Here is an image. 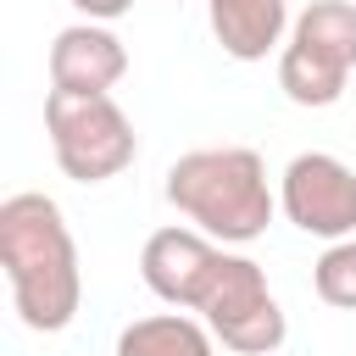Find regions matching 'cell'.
I'll use <instances>...</instances> for the list:
<instances>
[{"label": "cell", "instance_id": "obj_1", "mask_svg": "<svg viewBox=\"0 0 356 356\" xmlns=\"http://www.w3.org/2000/svg\"><path fill=\"white\" fill-rule=\"evenodd\" d=\"M0 267L11 284V306L33 334H61L78 317L83 300L78 245L50 195L22 189L0 200Z\"/></svg>", "mask_w": 356, "mask_h": 356}, {"label": "cell", "instance_id": "obj_2", "mask_svg": "<svg viewBox=\"0 0 356 356\" xmlns=\"http://www.w3.org/2000/svg\"><path fill=\"white\" fill-rule=\"evenodd\" d=\"M167 200L217 245H250L273 222L267 161L250 145H206L167 167Z\"/></svg>", "mask_w": 356, "mask_h": 356}, {"label": "cell", "instance_id": "obj_3", "mask_svg": "<svg viewBox=\"0 0 356 356\" xmlns=\"http://www.w3.org/2000/svg\"><path fill=\"white\" fill-rule=\"evenodd\" d=\"M44 134H50L56 167L72 184H106L139 156V134L111 95L50 89L44 95Z\"/></svg>", "mask_w": 356, "mask_h": 356}, {"label": "cell", "instance_id": "obj_4", "mask_svg": "<svg viewBox=\"0 0 356 356\" xmlns=\"http://www.w3.org/2000/svg\"><path fill=\"white\" fill-rule=\"evenodd\" d=\"M356 67V6L350 0H312L284 50H278V89L295 106H334Z\"/></svg>", "mask_w": 356, "mask_h": 356}, {"label": "cell", "instance_id": "obj_5", "mask_svg": "<svg viewBox=\"0 0 356 356\" xmlns=\"http://www.w3.org/2000/svg\"><path fill=\"white\" fill-rule=\"evenodd\" d=\"M200 323L211 328V339H222L239 356H273L289 334L284 306L273 300L261 261L234 256V250H222V267H217V278L200 300Z\"/></svg>", "mask_w": 356, "mask_h": 356}, {"label": "cell", "instance_id": "obj_6", "mask_svg": "<svg viewBox=\"0 0 356 356\" xmlns=\"http://www.w3.org/2000/svg\"><path fill=\"white\" fill-rule=\"evenodd\" d=\"M278 206L312 239H328V245L350 239L356 234V167L328 156V150H300L284 167Z\"/></svg>", "mask_w": 356, "mask_h": 356}, {"label": "cell", "instance_id": "obj_7", "mask_svg": "<svg viewBox=\"0 0 356 356\" xmlns=\"http://www.w3.org/2000/svg\"><path fill=\"white\" fill-rule=\"evenodd\" d=\"M222 267V245L206 239L200 228H156L139 250V278L156 300L178 306V312H200L211 278Z\"/></svg>", "mask_w": 356, "mask_h": 356}, {"label": "cell", "instance_id": "obj_8", "mask_svg": "<svg viewBox=\"0 0 356 356\" xmlns=\"http://www.w3.org/2000/svg\"><path fill=\"white\" fill-rule=\"evenodd\" d=\"M122 72H128V50L106 22H72L50 44V89L111 95V83H122Z\"/></svg>", "mask_w": 356, "mask_h": 356}, {"label": "cell", "instance_id": "obj_9", "mask_svg": "<svg viewBox=\"0 0 356 356\" xmlns=\"http://www.w3.org/2000/svg\"><path fill=\"white\" fill-rule=\"evenodd\" d=\"M206 22L234 61H267V50H278L295 28L289 0H206Z\"/></svg>", "mask_w": 356, "mask_h": 356}, {"label": "cell", "instance_id": "obj_10", "mask_svg": "<svg viewBox=\"0 0 356 356\" xmlns=\"http://www.w3.org/2000/svg\"><path fill=\"white\" fill-rule=\"evenodd\" d=\"M117 356H211V328L184 312L134 317L117 334Z\"/></svg>", "mask_w": 356, "mask_h": 356}, {"label": "cell", "instance_id": "obj_11", "mask_svg": "<svg viewBox=\"0 0 356 356\" xmlns=\"http://www.w3.org/2000/svg\"><path fill=\"white\" fill-rule=\"evenodd\" d=\"M312 289H317V300H328L339 312H356V239H334L312 261Z\"/></svg>", "mask_w": 356, "mask_h": 356}, {"label": "cell", "instance_id": "obj_12", "mask_svg": "<svg viewBox=\"0 0 356 356\" xmlns=\"http://www.w3.org/2000/svg\"><path fill=\"white\" fill-rule=\"evenodd\" d=\"M83 11V22H117L122 11H134V0H72Z\"/></svg>", "mask_w": 356, "mask_h": 356}, {"label": "cell", "instance_id": "obj_13", "mask_svg": "<svg viewBox=\"0 0 356 356\" xmlns=\"http://www.w3.org/2000/svg\"><path fill=\"white\" fill-rule=\"evenodd\" d=\"M172 6H184V0H172Z\"/></svg>", "mask_w": 356, "mask_h": 356}]
</instances>
